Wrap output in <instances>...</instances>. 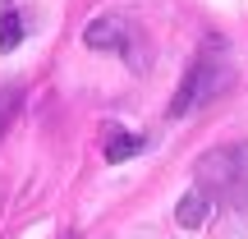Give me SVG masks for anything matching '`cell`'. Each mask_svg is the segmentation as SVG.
I'll use <instances>...</instances> for the list:
<instances>
[{
    "mask_svg": "<svg viewBox=\"0 0 248 239\" xmlns=\"http://www.w3.org/2000/svg\"><path fill=\"white\" fill-rule=\"evenodd\" d=\"M193 189L216 207H244L248 203V143H225L198 157Z\"/></svg>",
    "mask_w": 248,
    "mask_h": 239,
    "instance_id": "6da1fadb",
    "label": "cell"
},
{
    "mask_svg": "<svg viewBox=\"0 0 248 239\" xmlns=\"http://www.w3.org/2000/svg\"><path fill=\"white\" fill-rule=\"evenodd\" d=\"M230 88H234V60H230V51H225V42H202L198 60L188 64L184 83H179L175 101H170V120L193 115L198 106H207V101L225 97Z\"/></svg>",
    "mask_w": 248,
    "mask_h": 239,
    "instance_id": "7a4b0ae2",
    "label": "cell"
},
{
    "mask_svg": "<svg viewBox=\"0 0 248 239\" xmlns=\"http://www.w3.org/2000/svg\"><path fill=\"white\" fill-rule=\"evenodd\" d=\"M129 23H124L120 14H101V18H92L88 28H83V42L92 46V51H129Z\"/></svg>",
    "mask_w": 248,
    "mask_h": 239,
    "instance_id": "3957f363",
    "label": "cell"
},
{
    "mask_svg": "<svg viewBox=\"0 0 248 239\" xmlns=\"http://www.w3.org/2000/svg\"><path fill=\"white\" fill-rule=\"evenodd\" d=\"M101 147H106V161H129L133 152H142V138H138V133H124V124L106 120V129H101Z\"/></svg>",
    "mask_w": 248,
    "mask_h": 239,
    "instance_id": "277c9868",
    "label": "cell"
},
{
    "mask_svg": "<svg viewBox=\"0 0 248 239\" xmlns=\"http://www.w3.org/2000/svg\"><path fill=\"white\" fill-rule=\"evenodd\" d=\"M207 212H212V203H207L198 189H188V193L179 198V207H175V216H179V225H184V230H198V225L207 221Z\"/></svg>",
    "mask_w": 248,
    "mask_h": 239,
    "instance_id": "5b68a950",
    "label": "cell"
},
{
    "mask_svg": "<svg viewBox=\"0 0 248 239\" xmlns=\"http://www.w3.org/2000/svg\"><path fill=\"white\" fill-rule=\"evenodd\" d=\"M23 32H28L23 14H18L14 5H5V9H0V51H14V46L23 42Z\"/></svg>",
    "mask_w": 248,
    "mask_h": 239,
    "instance_id": "8992f818",
    "label": "cell"
}]
</instances>
